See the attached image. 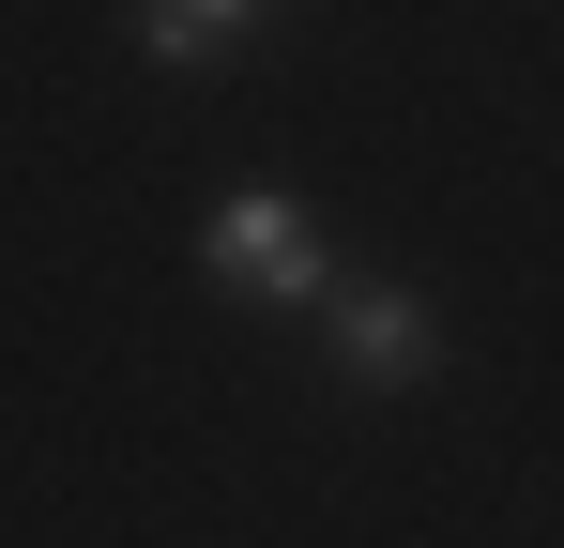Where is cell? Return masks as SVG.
Wrapping results in <instances>:
<instances>
[{
  "label": "cell",
  "mask_w": 564,
  "mask_h": 548,
  "mask_svg": "<svg viewBox=\"0 0 564 548\" xmlns=\"http://www.w3.org/2000/svg\"><path fill=\"white\" fill-rule=\"evenodd\" d=\"M198 274H214L229 305H275V320H321V305H336V244H321V213L275 198V183H245V198L198 213Z\"/></svg>",
  "instance_id": "6da1fadb"
},
{
  "label": "cell",
  "mask_w": 564,
  "mask_h": 548,
  "mask_svg": "<svg viewBox=\"0 0 564 548\" xmlns=\"http://www.w3.org/2000/svg\"><path fill=\"white\" fill-rule=\"evenodd\" d=\"M321 320H336V365H351L367 396H397V381H427V365H443V320H427L412 289H381V274H336V305H321Z\"/></svg>",
  "instance_id": "7a4b0ae2"
},
{
  "label": "cell",
  "mask_w": 564,
  "mask_h": 548,
  "mask_svg": "<svg viewBox=\"0 0 564 548\" xmlns=\"http://www.w3.org/2000/svg\"><path fill=\"white\" fill-rule=\"evenodd\" d=\"M260 15H275V0H138V46H153V62L184 77V62H229V46H245Z\"/></svg>",
  "instance_id": "3957f363"
}]
</instances>
